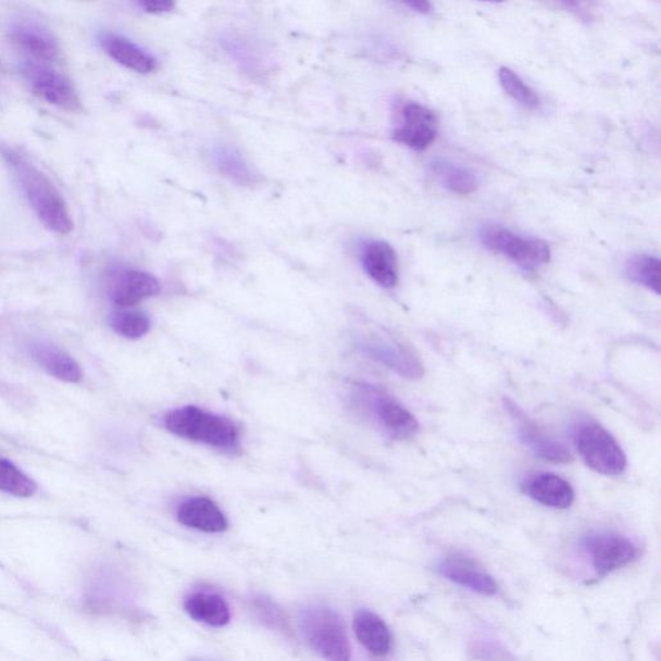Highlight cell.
<instances>
[{"instance_id":"cell-1","label":"cell","mask_w":661,"mask_h":661,"mask_svg":"<svg viewBox=\"0 0 661 661\" xmlns=\"http://www.w3.org/2000/svg\"><path fill=\"white\" fill-rule=\"evenodd\" d=\"M7 162L15 171L27 201L36 211L41 224L54 233H71L73 229L71 213H68L64 198L54 188L50 178L39 171L36 165L18 155L7 154Z\"/></svg>"},{"instance_id":"cell-2","label":"cell","mask_w":661,"mask_h":661,"mask_svg":"<svg viewBox=\"0 0 661 661\" xmlns=\"http://www.w3.org/2000/svg\"><path fill=\"white\" fill-rule=\"evenodd\" d=\"M165 429L191 442L233 451L239 446V431L232 420L210 411L185 406L165 413Z\"/></svg>"},{"instance_id":"cell-3","label":"cell","mask_w":661,"mask_h":661,"mask_svg":"<svg viewBox=\"0 0 661 661\" xmlns=\"http://www.w3.org/2000/svg\"><path fill=\"white\" fill-rule=\"evenodd\" d=\"M300 629L313 651L323 659L347 661L350 644L342 619L325 606H309L301 611Z\"/></svg>"},{"instance_id":"cell-4","label":"cell","mask_w":661,"mask_h":661,"mask_svg":"<svg viewBox=\"0 0 661 661\" xmlns=\"http://www.w3.org/2000/svg\"><path fill=\"white\" fill-rule=\"evenodd\" d=\"M353 402L364 415L392 438L408 439L415 436L419 431L417 420L408 409L387 392L372 385H357Z\"/></svg>"},{"instance_id":"cell-5","label":"cell","mask_w":661,"mask_h":661,"mask_svg":"<svg viewBox=\"0 0 661 661\" xmlns=\"http://www.w3.org/2000/svg\"><path fill=\"white\" fill-rule=\"evenodd\" d=\"M478 238L487 250L511 260L523 271H536L548 264L550 260V248L547 242L539 238L521 236L498 224L481 225Z\"/></svg>"},{"instance_id":"cell-6","label":"cell","mask_w":661,"mask_h":661,"mask_svg":"<svg viewBox=\"0 0 661 661\" xmlns=\"http://www.w3.org/2000/svg\"><path fill=\"white\" fill-rule=\"evenodd\" d=\"M578 453L590 470L603 475H620L626 467L625 453L603 426L585 423L575 433Z\"/></svg>"},{"instance_id":"cell-7","label":"cell","mask_w":661,"mask_h":661,"mask_svg":"<svg viewBox=\"0 0 661 661\" xmlns=\"http://www.w3.org/2000/svg\"><path fill=\"white\" fill-rule=\"evenodd\" d=\"M356 347L370 360L396 372L397 375L409 381H419L425 374L420 358L403 344L381 335L360 336Z\"/></svg>"},{"instance_id":"cell-8","label":"cell","mask_w":661,"mask_h":661,"mask_svg":"<svg viewBox=\"0 0 661 661\" xmlns=\"http://www.w3.org/2000/svg\"><path fill=\"white\" fill-rule=\"evenodd\" d=\"M23 74L33 91L51 105L78 112L82 108L79 96L72 82L65 75L53 71L45 62L27 61L23 65Z\"/></svg>"},{"instance_id":"cell-9","label":"cell","mask_w":661,"mask_h":661,"mask_svg":"<svg viewBox=\"0 0 661 661\" xmlns=\"http://www.w3.org/2000/svg\"><path fill=\"white\" fill-rule=\"evenodd\" d=\"M584 548L599 576L626 566L637 557V547L628 537L615 533H599L585 537Z\"/></svg>"},{"instance_id":"cell-10","label":"cell","mask_w":661,"mask_h":661,"mask_svg":"<svg viewBox=\"0 0 661 661\" xmlns=\"http://www.w3.org/2000/svg\"><path fill=\"white\" fill-rule=\"evenodd\" d=\"M438 120L431 109L410 102L402 109V120L392 139L412 150L422 151L436 140Z\"/></svg>"},{"instance_id":"cell-11","label":"cell","mask_w":661,"mask_h":661,"mask_svg":"<svg viewBox=\"0 0 661 661\" xmlns=\"http://www.w3.org/2000/svg\"><path fill=\"white\" fill-rule=\"evenodd\" d=\"M506 409L511 413V416L516 423L519 437L522 440V444L527 446L536 457L556 464L570 463L571 454L566 447L547 436L539 426L532 422V419H529L519 406L509 401V399H506Z\"/></svg>"},{"instance_id":"cell-12","label":"cell","mask_w":661,"mask_h":661,"mask_svg":"<svg viewBox=\"0 0 661 661\" xmlns=\"http://www.w3.org/2000/svg\"><path fill=\"white\" fill-rule=\"evenodd\" d=\"M438 574L460 587L470 589L474 594L495 596L498 594V584L494 577L481 568L477 562L463 556H449L444 558L437 566Z\"/></svg>"},{"instance_id":"cell-13","label":"cell","mask_w":661,"mask_h":661,"mask_svg":"<svg viewBox=\"0 0 661 661\" xmlns=\"http://www.w3.org/2000/svg\"><path fill=\"white\" fill-rule=\"evenodd\" d=\"M10 38L21 50L38 62H52L59 58L58 39L36 21L21 20L11 26Z\"/></svg>"},{"instance_id":"cell-14","label":"cell","mask_w":661,"mask_h":661,"mask_svg":"<svg viewBox=\"0 0 661 661\" xmlns=\"http://www.w3.org/2000/svg\"><path fill=\"white\" fill-rule=\"evenodd\" d=\"M361 261L364 272L384 288H395L399 282V263L395 248L384 240H369L363 245Z\"/></svg>"},{"instance_id":"cell-15","label":"cell","mask_w":661,"mask_h":661,"mask_svg":"<svg viewBox=\"0 0 661 661\" xmlns=\"http://www.w3.org/2000/svg\"><path fill=\"white\" fill-rule=\"evenodd\" d=\"M177 520L182 525L207 534L226 532V516L215 501L205 496H196L182 502L177 508Z\"/></svg>"},{"instance_id":"cell-16","label":"cell","mask_w":661,"mask_h":661,"mask_svg":"<svg viewBox=\"0 0 661 661\" xmlns=\"http://www.w3.org/2000/svg\"><path fill=\"white\" fill-rule=\"evenodd\" d=\"M160 291V280L153 274L142 271H124L114 280L110 298L120 308H130L153 298Z\"/></svg>"},{"instance_id":"cell-17","label":"cell","mask_w":661,"mask_h":661,"mask_svg":"<svg viewBox=\"0 0 661 661\" xmlns=\"http://www.w3.org/2000/svg\"><path fill=\"white\" fill-rule=\"evenodd\" d=\"M100 45L110 58L129 71L149 74L157 68V60L127 38L105 33L100 37Z\"/></svg>"},{"instance_id":"cell-18","label":"cell","mask_w":661,"mask_h":661,"mask_svg":"<svg viewBox=\"0 0 661 661\" xmlns=\"http://www.w3.org/2000/svg\"><path fill=\"white\" fill-rule=\"evenodd\" d=\"M527 494L539 504L554 509H568L575 500L573 487L553 473L536 474L528 481Z\"/></svg>"},{"instance_id":"cell-19","label":"cell","mask_w":661,"mask_h":661,"mask_svg":"<svg viewBox=\"0 0 661 661\" xmlns=\"http://www.w3.org/2000/svg\"><path fill=\"white\" fill-rule=\"evenodd\" d=\"M184 609L196 622L215 628L230 623L232 614L225 598L212 591H192L185 598Z\"/></svg>"},{"instance_id":"cell-20","label":"cell","mask_w":661,"mask_h":661,"mask_svg":"<svg viewBox=\"0 0 661 661\" xmlns=\"http://www.w3.org/2000/svg\"><path fill=\"white\" fill-rule=\"evenodd\" d=\"M210 154L213 167L230 182L240 186H253L260 182L259 172L230 145H216Z\"/></svg>"},{"instance_id":"cell-21","label":"cell","mask_w":661,"mask_h":661,"mask_svg":"<svg viewBox=\"0 0 661 661\" xmlns=\"http://www.w3.org/2000/svg\"><path fill=\"white\" fill-rule=\"evenodd\" d=\"M32 356L48 375L58 381L73 384L82 381L79 364L65 350L52 344L38 342L32 347Z\"/></svg>"},{"instance_id":"cell-22","label":"cell","mask_w":661,"mask_h":661,"mask_svg":"<svg viewBox=\"0 0 661 661\" xmlns=\"http://www.w3.org/2000/svg\"><path fill=\"white\" fill-rule=\"evenodd\" d=\"M354 632L358 640L372 656H388L391 649L390 631L375 612L358 611L354 616Z\"/></svg>"},{"instance_id":"cell-23","label":"cell","mask_w":661,"mask_h":661,"mask_svg":"<svg viewBox=\"0 0 661 661\" xmlns=\"http://www.w3.org/2000/svg\"><path fill=\"white\" fill-rule=\"evenodd\" d=\"M433 174L436 175L440 185L454 195L466 196L477 190L479 178L477 174L463 165L447 160L432 162Z\"/></svg>"},{"instance_id":"cell-24","label":"cell","mask_w":661,"mask_h":661,"mask_svg":"<svg viewBox=\"0 0 661 661\" xmlns=\"http://www.w3.org/2000/svg\"><path fill=\"white\" fill-rule=\"evenodd\" d=\"M660 264L659 258L652 257V254H636L626 263V277L659 296L661 292Z\"/></svg>"},{"instance_id":"cell-25","label":"cell","mask_w":661,"mask_h":661,"mask_svg":"<svg viewBox=\"0 0 661 661\" xmlns=\"http://www.w3.org/2000/svg\"><path fill=\"white\" fill-rule=\"evenodd\" d=\"M37 488L36 482L27 477L15 464L0 458V491L17 498H30L37 492Z\"/></svg>"},{"instance_id":"cell-26","label":"cell","mask_w":661,"mask_h":661,"mask_svg":"<svg viewBox=\"0 0 661 661\" xmlns=\"http://www.w3.org/2000/svg\"><path fill=\"white\" fill-rule=\"evenodd\" d=\"M150 320L147 314L135 310H121L110 316V326L116 334L126 339L136 340L147 335L150 329Z\"/></svg>"},{"instance_id":"cell-27","label":"cell","mask_w":661,"mask_h":661,"mask_svg":"<svg viewBox=\"0 0 661 661\" xmlns=\"http://www.w3.org/2000/svg\"><path fill=\"white\" fill-rule=\"evenodd\" d=\"M499 79L504 91L511 96L513 100L520 102L521 105L528 109L540 107V98L534 89L526 85L520 78V75L511 71V68L502 66L499 71Z\"/></svg>"},{"instance_id":"cell-28","label":"cell","mask_w":661,"mask_h":661,"mask_svg":"<svg viewBox=\"0 0 661 661\" xmlns=\"http://www.w3.org/2000/svg\"><path fill=\"white\" fill-rule=\"evenodd\" d=\"M251 602L253 614L259 619V622L273 631L288 632L289 626L285 612L282 611L277 603L273 602L272 598L257 596L252 598Z\"/></svg>"},{"instance_id":"cell-29","label":"cell","mask_w":661,"mask_h":661,"mask_svg":"<svg viewBox=\"0 0 661 661\" xmlns=\"http://www.w3.org/2000/svg\"><path fill=\"white\" fill-rule=\"evenodd\" d=\"M142 9L153 15H161L174 10L176 0H137Z\"/></svg>"},{"instance_id":"cell-30","label":"cell","mask_w":661,"mask_h":661,"mask_svg":"<svg viewBox=\"0 0 661 661\" xmlns=\"http://www.w3.org/2000/svg\"><path fill=\"white\" fill-rule=\"evenodd\" d=\"M402 3L410 7L412 11L428 15L432 11L431 0H401Z\"/></svg>"},{"instance_id":"cell-31","label":"cell","mask_w":661,"mask_h":661,"mask_svg":"<svg viewBox=\"0 0 661 661\" xmlns=\"http://www.w3.org/2000/svg\"><path fill=\"white\" fill-rule=\"evenodd\" d=\"M485 2L501 3L504 2V0H485Z\"/></svg>"},{"instance_id":"cell-32","label":"cell","mask_w":661,"mask_h":661,"mask_svg":"<svg viewBox=\"0 0 661 661\" xmlns=\"http://www.w3.org/2000/svg\"><path fill=\"white\" fill-rule=\"evenodd\" d=\"M566 2H577V0H566Z\"/></svg>"}]
</instances>
